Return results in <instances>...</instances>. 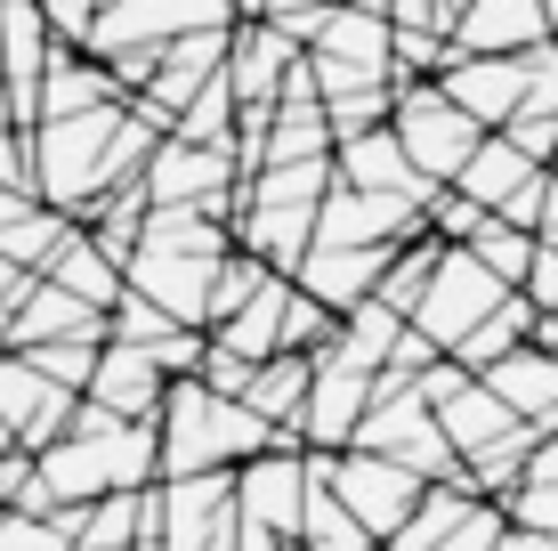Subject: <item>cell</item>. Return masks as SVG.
Instances as JSON below:
<instances>
[{
  "instance_id": "1",
  "label": "cell",
  "mask_w": 558,
  "mask_h": 551,
  "mask_svg": "<svg viewBox=\"0 0 558 551\" xmlns=\"http://www.w3.org/2000/svg\"><path fill=\"white\" fill-rule=\"evenodd\" d=\"M259 446H300L292 430H276L267 414H252L243 397L203 390L195 373H170L162 406H154V479H179V470H235Z\"/></svg>"
},
{
  "instance_id": "2",
  "label": "cell",
  "mask_w": 558,
  "mask_h": 551,
  "mask_svg": "<svg viewBox=\"0 0 558 551\" xmlns=\"http://www.w3.org/2000/svg\"><path fill=\"white\" fill-rule=\"evenodd\" d=\"M349 446H373V454H389V463L421 470V479H461V454L446 446L429 397H421L405 373H389V366H373V406L356 414V439Z\"/></svg>"
},
{
  "instance_id": "3",
  "label": "cell",
  "mask_w": 558,
  "mask_h": 551,
  "mask_svg": "<svg viewBox=\"0 0 558 551\" xmlns=\"http://www.w3.org/2000/svg\"><path fill=\"white\" fill-rule=\"evenodd\" d=\"M389 139L405 146V163L421 170V179L446 187L453 170H461V155H470L486 130H477L470 113L437 89V73H429V82H397V89H389Z\"/></svg>"
},
{
  "instance_id": "4",
  "label": "cell",
  "mask_w": 558,
  "mask_h": 551,
  "mask_svg": "<svg viewBox=\"0 0 558 551\" xmlns=\"http://www.w3.org/2000/svg\"><path fill=\"white\" fill-rule=\"evenodd\" d=\"M502 292H510V284L494 276L486 260L470 252V243H437L429 284H421V300H413V316H405V325H413V333H429L437 349H453V340L470 333V325H477V316H486Z\"/></svg>"
},
{
  "instance_id": "5",
  "label": "cell",
  "mask_w": 558,
  "mask_h": 551,
  "mask_svg": "<svg viewBox=\"0 0 558 551\" xmlns=\"http://www.w3.org/2000/svg\"><path fill=\"white\" fill-rule=\"evenodd\" d=\"M307 463L324 470V487H332V495H340V503L356 511V527H364V536H373V543L389 536V527H397V519H405V511H413V495H421V487H429V479H421V470L389 463V454H373V446L307 454Z\"/></svg>"
},
{
  "instance_id": "6",
  "label": "cell",
  "mask_w": 558,
  "mask_h": 551,
  "mask_svg": "<svg viewBox=\"0 0 558 551\" xmlns=\"http://www.w3.org/2000/svg\"><path fill=\"white\" fill-rule=\"evenodd\" d=\"M138 187L146 203H195V212H235V163H227V146L210 139H179V130H162L154 139V155L138 163Z\"/></svg>"
},
{
  "instance_id": "7",
  "label": "cell",
  "mask_w": 558,
  "mask_h": 551,
  "mask_svg": "<svg viewBox=\"0 0 558 551\" xmlns=\"http://www.w3.org/2000/svg\"><path fill=\"white\" fill-rule=\"evenodd\" d=\"M373 406V366H356V357L340 349H307V397H300V446L307 454H340L356 439V414Z\"/></svg>"
},
{
  "instance_id": "8",
  "label": "cell",
  "mask_w": 558,
  "mask_h": 551,
  "mask_svg": "<svg viewBox=\"0 0 558 551\" xmlns=\"http://www.w3.org/2000/svg\"><path fill=\"white\" fill-rule=\"evenodd\" d=\"M162 382L170 373L146 357V340H98V366H89L82 397H98L106 414H122V422H154V406H162Z\"/></svg>"
},
{
  "instance_id": "9",
  "label": "cell",
  "mask_w": 558,
  "mask_h": 551,
  "mask_svg": "<svg viewBox=\"0 0 558 551\" xmlns=\"http://www.w3.org/2000/svg\"><path fill=\"white\" fill-rule=\"evenodd\" d=\"M73 397H82V390H57V382H41L16 349H0V422H9V439L25 446V454H41L57 430H65Z\"/></svg>"
},
{
  "instance_id": "10",
  "label": "cell",
  "mask_w": 558,
  "mask_h": 551,
  "mask_svg": "<svg viewBox=\"0 0 558 551\" xmlns=\"http://www.w3.org/2000/svg\"><path fill=\"white\" fill-rule=\"evenodd\" d=\"M502 406L518 414V422L543 439V430H558V349H534V340H518V349H502L486 373H477Z\"/></svg>"
},
{
  "instance_id": "11",
  "label": "cell",
  "mask_w": 558,
  "mask_h": 551,
  "mask_svg": "<svg viewBox=\"0 0 558 551\" xmlns=\"http://www.w3.org/2000/svg\"><path fill=\"white\" fill-rule=\"evenodd\" d=\"M332 179L364 187V195H413V203H429V187H437V179H421V170L405 163V146L389 139V122L332 139Z\"/></svg>"
},
{
  "instance_id": "12",
  "label": "cell",
  "mask_w": 558,
  "mask_h": 551,
  "mask_svg": "<svg viewBox=\"0 0 558 551\" xmlns=\"http://www.w3.org/2000/svg\"><path fill=\"white\" fill-rule=\"evenodd\" d=\"M380 260H389V243H324V236H307V252L292 260V284H300V292H316L324 309L340 316L349 300L373 292Z\"/></svg>"
},
{
  "instance_id": "13",
  "label": "cell",
  "mask_w": 558,
  "mask_h": 551,
  "mask_svg": "<svg viewBox=\"0 0 558 551\" xmlns=\"http://www.w3.org/2000/svg\"><path fill=\"white\" fill-rule=\"evenodd\" d=\"M446 41L461 57H510V49L550 41V33H543V9H534V0H461Z\"/></svg>"
},
{
  "instance_id": "14",
  "label": "cell",
  "mask_w": 558,
  "mask_h": 551,
  "mask_svg": "<svg viewBox=\"0 0 558 551\" xmlns=\"http://www.w3.org/2000/svg\"><path fill=\"white\" fill-rule=\"evenodd\" d=\"M518 82H526V73H518V49H510V57H461V49H453V65L437 73V89H446V98L470 113L477 130H494V122L518 106Z\"/></svg>"
},
{
  "instance_id": "15",
  "label": "cell",
  "mask_w": 558,
  "mask_h": 551,
  "mask_svg": "<svg viewBox=\"0 0 558 551\" xmlns=\"http://www.w3.org/2000/svg\"><path fill=\"white\" fill-rule=\"evenodd\" d=\"M57 333H106V309H89V300H73L65 284L33 276L25 292H16V309H9V333H0V349H25V340H57Z\"/></svg>"
},
{
  "instance_id": "16",
  "label": "cell",
  "mask_w": 558,
  "mask_h": 551,
  "mask_svg": "<svg viewBox=\"0 0 558 551\" xmlns=\"http://www.w3.org/2000/svg\"><path fill=\"white\" fill-rule=\"evenodd\" d=\"M98 98H122V82H113L89 49L49 41V65H41V82H33V122H49V113H82Z\"/></svg>"
},
{
  "instance_id": "17",
  "label": "cell",
  "mask_w": 558,
  "mask_h": 551,
  "mask_svg": "<svg viewBox=\"0 0 558 551\" xmlns=\"http://www.w3.org/2000/svg\"><path fill=\"white\" fill-rule=\"evenodd\" d=\"M429 414H437V430H446V446H453V454H470V446L502 439V430L518 422V414H510L486 382H477V373H461L446 397H429Z\"/></svg>"
},
{
  "instance_id": "18",
  "label": "cell",
  "mask_w": 558,
  "mask_h": 551,
  "mask_svg": "<svg viewBox=\"0 0 558 551\" xmlns=\"http://www.w3.org/2000/svg\"><path fill=\"white\" fill-rule=\"evenodd\" d=\"M41 276L49 284H65L73 300H89V309H113V292H122V260H106L98 243H89V227L73 219L65 227V243H57V252L41 260Z\"/></svg>"
},
{
  "instance_id": "19",
  "label": "cell",
  "mask_w": 558,
  "mask_h": 551,
  "mask_svg": "<svg viewBox=\"0 0 558 551\" xmlns=\"http://www.w3.org/2000/svg\"><path fill=\"white\" fill-rule=\"evenodd\" d=\"M300 397H307V349H267L243 382V406L267 414L276 430H292V439H300Z\"/></svg>"
},
{
  "instance_id": "20",
  "label": "cell",
  "mask_w": 558,
  "mask_h": 551,
  "mask_svg": "<svg viewBox=\"0 0 558 551\" xmlns=\"http://www.w3.org/2000/svg\"><path fill=\"white\" fill-rule=\"evenodd\" d=\"M283 292H292V276H283V268H267V276H259V292L243 300L235 316H219V325H210V340H227L235 357H252V366H259V357L276 349V316H283Z\"/></svg>"
},
{
  "instance_id": "21",
  "label": "cell",
  "mask_w": 558,
  "mask_h": 551,
  "mask_svg": "<svg viewBox=\"0 0 558 551\" xmlns=\"http://www.w3.org/2000/svg\"><path fill=\"white\" fill-rule=\"evenodd\" d=\"M65 227H73V212H49V203H25L16 219H0V260H16V268H33L41 276V260L65 243Z\"/></svg>"
},
{
  "instance_id": "22",
  "label": "cell",
  "mask_w": 558,
  "mask_h": 551,
  "mask_svg": "<svg viewBox=\"0 0 558 551\" xmlns=\"http://www.w3.org/2000/svg\"><path fill=\"white\" fill-rule=\"evenodd\" d=\"M98 340L106 333H57V340H25V366L41 373V382H57V390H82L89 382V366H98Z\"/></svg>"
},
{
  "instance_id": "23",
  "label": "cell",
  "mask_w": 558,
  "mask_h": 551,
  "mask_svg": "<svg viewBox=\"0 0 558 551\" xmlns=\"http://www.w3.org/2000/svg\"><path fill=\"white\" fill-rule=\"evenodd\" d=\"M453 65V41L429 25H389V73L397 82H429V73Z\"/></svg>"
},
{
  "instance_id": "24",
  "label": "cell",
  "mask_w": 558,
  "mask_h": 551,
  "mask_svg": "<svg viewBox=\"0 0 558 551\" xmlns=\"http://www.w3.org/2000/svg\"><path fill=\"white\" fill-rule=\"evenodd\" d=\"M470 252L486 260L502 284H518V276H526V260H534V227H510V219L486 212V219H477V236H470Z\"/></svg>"
},
{
  "instance_id": "25",
  "label": "cell",
  "mask_w": 558,
  "mask_h": 551,
  "mask_svg": "<svg viewBox=\"0 0 558 551\" xmlns=\"http://www.w3.org/2000/svg\"><path fill=\"white\" fill-rule=\"evenodd\" d=\"M227 122H235V89H227L219 73H210L195 98L170 113V130H179V139H210V146H227Z\"/></svg>"
},
{
  "instance_id": "26",
  "label": "cell",
  "mask_w": 558,
  "mask_h": 551,
  "mask_svg": "<svg viewBox=\"0 0 558 551\" xmlns=\"http://www.w3.org/2000/svg\"><path fill=\"white\" fill-rule=\"evenodd\" d=\"M332 325H340V316L324 309L316 292H300V284H292V292H283V316H276V349H316Z\"/></svg>"
},
{
  "instance_id": "27",
  "label": "cell",
  "mask_w": 558,
  "mask_h": 551,
  "mask_svg": "<svg viewBox=\"0 0 558 551\" xmlns=\"http://www.w3.org/2000/svg\"><path fill=\"white\" fill-rule=\"evenodd\" d=\"M389 89H397V73H389V82H373V89H349V98H316V106H324V130H332V139H349V130L389 122Z\"/></svg>"
},
{
  "instance_id": "28",
  "label": "cell",
  "mask_w": 558,
  "mask_h": 551,
  "mask_svg": "<svg viewBox=\"0 0 558 551\" xmlns=\"http://www.w3.org/2000/svg\"><path fill=\"white\" fill-rule=\"evenodd\" d=\"M502 519L518 527H543V536H558V479H518L502 495Z\"/></svg>"
},
{
  "instance_id": "29",
  "label": "cell",
  "mask_w": 558,
  "mask_h": 551,
  "mask_svg": "<svg viewBox=\"0 0 558 551\" xmlns=\"http://www.w3.org/2000/svg\"><path fill=\"white\" fill-rule=\"evenodd\" d=\"M0 551H73L49 511H0Z\"/></svg>"
},
{
  "instance_id": "30",
  "label": "cell",
  "mask_w": 558,
  "mask_h": 551,
  "mask_svg": "<svg viewBox=\"0 0 558 551\" xmlns=\"http://www.w3.org/2000/svg\"><path fill=\"white\" fill-rule=\"evenodd\" d=\"M0 187H25L33 195V155H25V130L0 113Z\"/></svg>"
},
{
  "instance_id": "31",
  "label": "cell",
  "mask_w": 558,
  "mask_h": 551,
  "mask_svg": "<svg viewBox=\"0 0 558 551\" xmlns=\"http://www.w3.org/2000/svg\"><path fill=\"white\" fill-rule=\"evenodd\" d=\"M33 284V268H16V260H0V309H16V292Z\"/></svg>"
},
{
  "instance_id": "32",
  "label": "cell",
  "mask_w": 558,
  "mask_h": 551,
  "mask_svg": "<svg viewBox=\"0 0 558 551\" xmlns=\"http://www.w3.org/2000/svg\"><path fill=\"white\" fill-rule=\"evenodd\" d=\"M543 227H558V170H550V187H543V219H534V236Z\"/></svg>"
},
{
  "instance_id": "33",
  "label": "cell",
  "mask_w": 558,
  "mask_h": 551,
  "mask_svg": "<svg viewBox=\"0 0 558 551\" xmlns=\"http://www.w3.org/2000/svg\"><path fill=\"white\" fill-rule=\"evenodd\" d=\"M534 9H543V33H550V41H558V0H534Z\"/></svg>"
},
{
  "instance_id": "34",
  "label": "cell",
  "mask_w": 558,
  "mask_h": 551,
  "mask_svg": "<svg viewBox=\"0 0 558 551\" xmlns=\"http://www.w3.org/2000/svg\"><path fill=\"white\" fill-rule=\"evenodd\" d=\"M0 446H9V422H0Z\"/></svg>"
},
{
  "instance_id": "35",
  "label": "cell",
  "mask_w": 558,
  "mask_h": 551,
  "mask_svg": "<svg viewBox=\"0 0 558 551\" xmlns=\"http://www.w3.org/2000/svg\"><path fill=\"white\" fill-rule=\"evenodd\" d=\"M0 333H9V309H0Z\"/></svg>"
},
{
  "instance_id": "36",
  "label": "cell",
  "mask_w": 558,
  "mask_h": 551,
  "mask_svg": "<svg viewBox=\"0 0 558 551\" xmlns=\"http://www.w3.org/2000/svg\"><path fill=\"white\" fill-rule=\"evenodd\" d=\"M550 170H558V146H550Z\"/></svg>"
},
{
  "instance_id": "37",
  "label": "cell",
  "mask_w": 558,
  "mask_h": 551,
  "mask_svg": "<svg viewBox=\"0 0 558 551\" xmlns=\"http://www.w3.org/2000/svg\"><path fill=\"white\" fill-rule=\"evenodd\" d=\"M446 9H461V0H446Z\"/></svg>"
},
{
  "instance_id": "38",
  "label": "cell",
  "mask_w": 558,
  "mask_h": 551,
  "mask_svg": "<svg viewBox=\"0 0 558 551\" xmlns=\"http://www.w3.org/2000/svg\"><path fill=\"white\" fill-rule=\"evenodd\" d=\"M73 551H82V543H73Z\"/></svg>"
},
{
  "instance_id": "39",
  "label": "cell",
  "mask_w": 558,
  "mask_h": 551,
  "mask_svg": "<svg viewBox=\"0 0 558 551\" xmlns=\"http://www.w3.org/2000/svg\"><path fill=\"white\" fill-rule=\"evenodd\" d=\"M550 316H558V309H550Z\"/></svg>"
}]
</instances>
